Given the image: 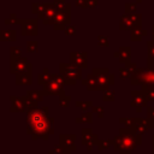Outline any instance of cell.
Returning <instances> with one entry per match:
<instances>
[{"instance_id": "cell-18", "label": "cell", "mask_w": 154, "mask_h": 154, "mask_svg": "<svg viewBox=\"0 0 154 154\" xmlns=\"http://www.w3.org/2000/svg\"><path fill=\"white\" fill-rule=\"evenodd\" d=\"M16 84L30 85L31 84V71H25V72L16 73Z\"/></svg>"}, {"instance_id": "cell-41", "label": "cell", "mask_w": 154, "mask_h": 154, "mask_svg": "<svg viewBox=\"0 0 154 154\" xmlns=\"http://www.w3.org/2000/svg\"><path fill=\"white\" fill-rule=\"evenodd\" d=\"M97 6V0H88V7H95Z\"/></svg>"}, {"instance_id": "cell-40", "label": "cell", "mask_w": 154, "mask_h": 154, "mask_svg": "<svg viewBox=\"0 0 154 154\" xmlns=\"http://www.w3.org/2000/svg\"><path fill=\"white\" fill-rule=\"evenodd\" d=\"M148 119H154V107H148Z\"/></svg>"}, {"instance_id": "cell-19", "label": "cell", "mask_w": 154, "mask_h": 154, "mask_svg": "<svg viewBox=\"0 0 154 154\" xmlns=\"http://www.w3.org/2000/svg\"><path fill=\"white\" fill-rule=\"evenodd\" d=\"M82 84L83 85H87V89L88 90H97V81H96V76L94 73L88 75L87 79H83L82 81Z\"/></svg>"}, {"instance_id": "cell-9", "label": "cell", "mask_w": 154, "mask_h": 154, "mask_svg": "<svg viewBox=\"0 0 154 154\" xmlns=\"http://www.w3.org/2000/svg\"><path fill=\"white\" fill-rule=\"evenodd\" d=\"M22 35L23 36H36L37 35V20L36 19H22Z\"/></svg>"}, {"instance_id": "cell-30", "label": "cell", "mask_w": 154, "mask_h": 154, "mask_svg": "<svg viewBox=\"0 0 154 154\" xmlns=\"http://www.w3.org/2000/svg\"><path fill=\"white\" fill-rule=\"evenodd\" d=\"M76 106L79 107L82 111L87 112V109H88L89 107H93V102H91V101H77V102H76Z\"/></svg>"}, {"instance_id": "cell-3", "label": "cell", "mask_w": 154, "mask_h": 154, "mask_svg": "<svg viewBox=\"0 0 154 154\" xmlns=\"http://www.w3.org/2000/svg\"><path fill=\"white\" fill-rule=\"evenodd\" d=\"M64 84H65L64 76H61L60 73L59 75L52 73L49 81L46 82L42 87H43V91H45L46 95H58V96H61V95L65 94Z\"/></svg>"}, {"instance_id": "cell-24", "label": "cell", "mask_w": 154, "mask_h": 154, "mask_svg": "<svg viewBox=\"0 0 154 154\" xmlns=\"http://www.w3.org/2000/svg\"><path fill=\"white\" fill-rule=\"evenodd\" d=\"M91 122H93V114L90 112H84L82 116H79V117L76 118V123H78V124H81V123H88V124H90Z\"/></svg>"}, {"instance_id": "cell-20", "label": "cell", "mask_w": 154, "mask_h": 154, "mask_svg": "<svg viewBox=\"0 0 154 154\" xmlns=\"http://www.w3.org/2000/svg\"><path fill=\"white\" fill-rule=\"evenodd\" d=\"M17 37L16 30H0V41L2 42H13Z\"/></svg>"}, {"instance_id": "cell-29", "label": "cell", "mask_w": 154, "mask_h": 154, "mask_svg": "<svg viewBox=\"0 0 154 154\" xmlns=\"http://www.w3.org/2000/svg\"><path fill=\"white\" fill-rule=\"evenodd\" d=\"M48 154H70V150H67V149H65L63 146H57V147H54L52 150H49V153Z\"/></svg>"}, {"instance_id": "cell-8", "label": "cell", "mask_w": 154, "mask_h": 154, "mask_svg": "<svg viewBox=\"0 0 154 154\" xmlns=\"http://www.w3.org/2000/svg\"><path fill=\"white\" fill-rule=\"evenodd\" d=\"M31 63L28 61L26 58L20 57L19 59L11 61V73H20V72H25V71H31Z\"/></svg>"}, {"instance_id": "cell-35", "label": "cell", "mask_w": 154, "mask_h": 154, "mask_svg": "<svg viewBox=\"0 0 154 154\" xmlns=\"http://www.w3.org/2000/svg\"><path fill=\"white\" fill-rule=\"evenodd\" d=\"M65 34L66 35H70V36H72V35H75L76 34V26L75 25H69V26H66L65 28Z\"/></svg>"}, {"instance_id": "cell-2", "label": "cell", "mask_w": 154, "mask_h": 154, "mask_svg": "<svg viewBox=\"0 0 154 154\" xmlns=\"http://www.w3.org/2000/svg\"><path fill=\"white\" fill-rule=\"evenodd\" d=\"M142 144L141 134L136 132L134 128L120 129L119 135L113 138V149L119 154H131L137 146Z\"/></svg>"}, {"instance_id": "cell-27", "label": "cell", "mask_w": 154, "mask_h": 154, "mask_svg": "<svg viewBox=\"0 0 154 154\" xmlns=\"http://www.w3.org/2000/svg\"><path fill=\"white\" fill-rule=\"evenodd\" d=\"M10 55H11V61H14L20 58V47H11L10 49Z\"/></svg>"}, {"instance_id": "cell-15", "label": "cell", "mask_w": 154, "mask_h": 154, "mask_svg": "<svg viewBox=\"0 0 154 154\" xmlns=\"http://www.w3.org/2000/svg\"><path fill=\"white\" fill-rule=\"evenodd\" d=\"M147 97L141 91H132V106L137 109V112H141V108L142 106H146L147 105Z\"/></svg>"}, {"instance_id": "cell-23", "label": "cell", "mask_w": 154, "mask_h": 154, "mask_svg": "<svg viewBox=\"0 0 154 154\" xmlns=\"http://www.w3.org/2000/svg\"><path fill=\"white\" fill-rule=\"evenodd\" d=\"M51 76H52V73H51L47 69H45V70H43V71L37 76V83H38L40 85H43L46 82H48V81H49Z\"/></svg>"}, {"instance_id": "cell-26", "label": "cell", "mask_w": 154, "mask_h": 154, "mask_svg": "<svg viewBox=\"0 0 154 154\" xmlns=\"http://www.w3.org/2000/svg\"><path fill=\"white\" fill-rule=\"evenodd\" d=\"M113 146V140H99L96 147L99 150H103V149H107L108 147Z\"/></svg>"}, {"instance_id": "cell-4", "label": "cell", "mask_w": 154, "mask_h": 154, "mask_svg": "<svg viewBox=\"0 0 154 154\" xmlns=\"http://www.w3.org/2000/svg\"><path fill=\"white\" fill-rule=\"evenodd\" d=\"M59 72L61 76H64L65 84L69 85H75L77 79L82 78V71L81 67L73 65V64H66V63H60L59 65Z\"/></svg>"}, {"instance_id": "cell-5", "label": "cell", "mask_w": 154, "mask_h": 154, "mask_svg": "<svg viewBox=\"0 0 154 154\" xmlns=\"http://www.w3.org/2000/svg\"><path fill=\"white\" fill-rule=\"evenodd\" d=\"M93 73L96 76L97 81V90H106L108 85L113 84V75H108V70L103 69H94Z\"/></svg>"}, {"instance_id": "cell-6", "label": "cell", "mask_w": 154, "mask_h": 154, "mask_svg": "<svg viewBox=\"0 0 154 154\" xmlns=\"http://www.w3.org/2000/svg\"><path fill=\"white\" fill-rule=\"evenodd\" d=\"M81 134H82V140H81L82 146H85L88 150H91L97 144V142H99L97 135L93 134L90 128H83Z\"/></svg>"}, {"instance_id": "cell-38", "label": "cell", "mask_w": 154, "mask_h": 154, "mask_svg": "<svg viewBox=\"0 0 154 154\" xmlns=\"http://www.w3.org/2000/svg\"><path fill=\"white\" fill-rule=\"evenodd\" d=\"M93 112L97 113V117L99 118H102L103 117V107H93Z\"/></svg>"}, {"instance_id": "cell-39", "label": "cell", "mask_w": 154, "mask_h": 154, "mask_svg": "<svg viewBox=\"0 0 154 154\" xmlns=\"http://www.w3.org/2000/svg\"><path fill=\"white\" fill-rule=\"evenodd\" d=\"M76 5L79 7H88V0H76Z\"/></svg>"}, {"instance_id": "cell-13", "label": "cell", "mask_w": 154, "mask_h": 154, "mask_svg": "<svg viewBox=\"0 0 154 154\" xmlns=\"http://www.w3.org/2000/svg\"><path fill=\"white\" fill-rule=\"evenodd\" d=\"M70 58H71V64L78 66L81 69H84L88 65L87 53H84V52H71Z\"/></svg>"}, {"instance_id": "cell-43", "label": "cell", "mask_w": 154, "mask_h": 154, "mask_svg": "<svg viewBox=\"0 0 154 154\" xmlns=\"http://www.w3.org/2000/svg\"><path fill=\"white\" fill-rule=\"evenodd\" d=\"M152 154H154V135L152 136Z\"/></svg>"}, {"instance_id": "cell-12", "label": "cell", "mask_w": 154, "mask_h": 154, "mask_svg": "<svg viewBox=\"0 0 154 154\" xmlns=\"http://www.w3.org/2000/svg\"><path fill=\"white\" fill-rule=\"evenodd\" d=\"M60 146H63L65 149L72 152L76 149V135L73 134H61L59 136Z\"/></svg>"}, {"instance_id": "cell-28", "label": "cell", "mask_w": 154, "mask_h": 154, "mask_svg": "<svg viewBox=\"0 0 154 154\" xmlns=\"http://www.w3.org/2000/svg\"><path fill=\"white\" fill-rule=\"evenodd\" d=\"M70 101H71V96H70V95L64 94V95L59 96V105H60L61 107H69Z\"/></svg>"}, {"instance_id": "cell-22", "label": "cell", "mask_w": 154, "mask_h": 154, "mask_svg": "<svg viewBox=\"0 0 154 154\" xmlns=\"http://www.w3.org/2000/svg\"><path fill=\"white\" fill-rule=\"evenodd\" d=\"M53 4L55 5L58 11H66V10L70 11L71 10V4L67 2L66 0H54Z\"/></svg>"}, {"instance_id": "cell-17", "label": "cell", "mask_w": 154, "mask_h": 154, "mask_svg": "<svg viewBox=\"0 0 154 154\" xmlns=\"http://www.w3.org/2000/svg\"><path fill=\"white\" fill-rule=\"evenodd\" d=\"M141 22V17H138L137 19H134V16H129V14H125L122 17V20H120V28L122 30H128V29H132L136 24H134V22Z\"/></svg>"}, {"instance_id": "cell-14", "label": "cell", "mask_w": 154, "mask_h": 154, "mask_svg": "<svg viewBox=\"0 0 154 154\" xmlns=\"http://www.w3.org/2000/svg\"><path fill=\"white\" fill-rule=\"evenodd\" d=\"M11 112H25L28 109L26 102L24 96L23 97H17V96H11Z\"/></svg>"}, {"instance_id": "cell-7", "label": "cell", "mask_w": 154, "mask_h": 154, "mask_svg": "<svg viewBox=\"0 0 154 154\" xmlns=\"http://www.w3.org/2000/svg\"><path fill=\"white\" fill-rule=\"evenodd\" d=\"M70 19H71V14L70 11H58L54 18V30H65L66 26H69L70 24Z\"/></svg>"}, {"instance_id": "cell-1", "label": "cell", "mask_w": 154, "mask_h": 154, "mask_svg": "<svg viewBox=\"0 0 154 154\" xmlns=\"http://www.w3.org/2000/svg\"><path fill=\"white\" fill-rule=\"evenodd\" d=\"M26 131L32 140H48L54 134V119L49 117V108L37 106L26 109Z\"/></svg>"}, {"instance_id": "cell-11", "label": "cell", "mask_w": 154, "mask_h": 154, "mask_svg": "<svg viewBox=\"0 0 154 154\" xmlns=\"http://www.w3.org/2000/svg\"><path fill=\"white\" fill-rule=\"evenodd\" d=\"M57 12H58V10H57V7H55L54 4H46L45 12H43V14H42V17H41L43 24H45V25L53 24Z\"/></svg>"}, {"instance_id": "cell-33", "label": "cell", "mask_w": 154, "mask_h": 154, "mask_svg": "<svg viewBox=\"0 0 154 154\" xmlns=\"http://www.w3.org/2000/svg\"><path fill=\"white\" fill-rule=\"evenodd\" d=\"M134 119L135 118H120L119 122L122 124H124L126 128H132L134 126Z\"/></svg>"}, {"instance_id": "cell-16", "label": "cell", "mask_w": 154, "mask_h": 154, "mask_svg": "<svg viewBox=\"0 0 154 154\" xmlns=\"http://www.w3.org/2000/svg\"><path fill=\"white\" fill-rule=\"evenodd\" d=\"M136 132L138 134H146L148 132V130L150 129V125H149V120L148 119H142V118H135L134 119V126H132Z\"/></svg>"}, {"instance_id": "cell-21", "label": "cell", "mask_w": 154, "mask_h": 154, "mask_svg": "<svg viewBox=\"0 0 154 154\" xmlns=\"http://www.w3.org/2000/svg\"><path fill=\"white\" fill-rule=\"evenodd\" d=\"M114 55H116V57H119V60H120L122 63H125V61L129 60V57H130V49H129V47H122L120 51H119L118 53H116Z\"/></svg>"}, {"instance_id": "cell-44", "label": "cell", "mask_w": 154, "mask_h": 154, "mask_svg": "<svg viewBox=\"0 0 154 154\" xmlns=\"http://www.w3.org/2000/svg\"><path fill=\"white\" fill-rule=\"evenodd\" d=\"M149 120V125L152 129H154V119H148Z\"/></svg>"}, {"instance_id": "cell-36", "label": "cell", "mask_w": 154, "mask_h": 154, "mask_svg": "<svg viewBox=\"0 0 154 154\" xmlns=\"http://www.w3.org/2000/svg\"><path fill=\"white\" fill-rule=\"evenodd\" d=\"M114 100V93L113 91H106L103 94V101H113Z\"/></svg>"}, {"instance_id": "cell-42", "label": "cell", "mask_w": 154, "mask_h": 154, "mask_svg": "<svg viewBox=\"0 0 154 154\" xmlns=\"http://www.w3.org/2000/svg\"><path fill=\"white\" fill-rule=\"evenodd\" d=\"M148 46H150V59H154V46H153V42H150V45L148 43Z\"/></svg>"}, {"instance_id": "cell-10", "label": "cell", "mask_w": 154, "mask_h": 154, "mask_svg": "<svg viewBox=\"0 0 154 154\" xmlns=\"http://www.w3.org/2000/svg\"><path fill=\"white\" fill-rule=\"evenodd\" d=\"M45 95L46 94L43 90H29L26 93V96H24L25 102H26V107L30 108V107L37 106V103L43 100Z\"/></svg>"}, {"instance_id": "cell-32", "label": "cell", "mask_w": 154, "mask_h": 154, "mask_svg": "<svg viewBox=\"0 0 154 154\" xmlns=\"http://www.w3.org/2000/svg\"><path fill=\"white\" fill-rule=\"evenodd\" d=\"M20 22H22V19H18L14 13H12L8 18L5 19V24H20Z\"/></svg>"}, {"instance_id": "cell-25", "label": "cell", "mask_w": 154, "mask_h": 154, "mask_svg": "<svg viewBox=\"0 0 154 154\" xmlns=\"http://www.w3.org/2000/svg\"><path fill=\"white\" fill-rule=\"evenodd\" d=\"M45 7H46V4H37V2H34L32 4V12L38 16V18L41 19L43 12H45Z\"/></svg>"}, {"instance_id": "cell-37", "label": "cell", "mask_w": 154, "mask_h": 154, "mask_svg": "<svg viewBox=\"0 0 154 154\" xmlns=\"http://www.w3.org/2000/svg\"><path fill=\"white\" fill-rule=\"evenodd\" d=\"M99 46H108V41H107V37L106 36H99Z\"/></svg>"}, {"instance_id": "cell-34", "label": "cell", "mask_w": 154, "mask_h": 154, "mask_svg": "<svg viewBox=\"0 0 154 154\" xmlns=\"http://www.w3.org/2000/svg\"><path fill=\"white\" fill-rule=\"evenodd\" d=\"M143 91L146 93L144 95H146V97H147L148 100L154 101V88H149V90H148L147 88H143Z\"/></svg>"}, {"instance_id": "cell-31", "label": "cell", "mask_w": 154, "mask_h": 154, "mask_svg": "<svg viewBox=\"0 0 154 154\" xmlns=\"http://www.w3.org/2000/svg\"><path fill=\"white\" fill-rule=\"evenodd\" d=\"M37 41H28L26 42V51L29 53H35L37 51Z\"/></svg>"}]
</instances>
